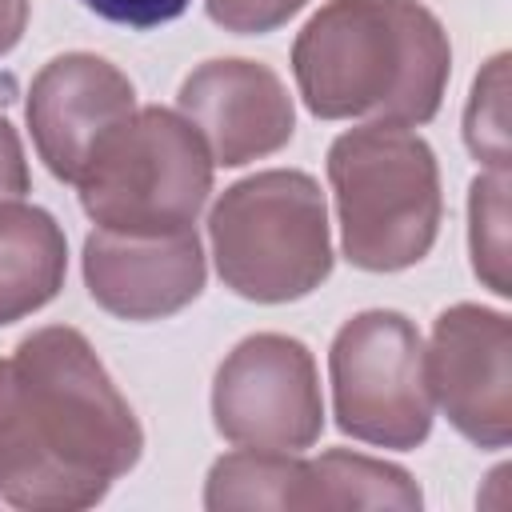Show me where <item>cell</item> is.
<instances>
[{
	"label": "cell",
	"mask_w": 512,
	"mask_h": 512,
	"mask_svg": "<svg viewBox=\"0 0 512 512\" xmlns=\"http://www.w3.org/2000/svg\"><path fill=\"white\" fill-rule=\"evenodd\" d=\"M140 448L136 412L76 328H36L0 360V496L8 504L92 508Z\"/></svg>",
	"instance_id": "6da1fadb"
},
{
	"label": "cell",
	"mask_w": 512,
	"mask_h": 512,
	"mask_svg": "<svg viewBox=\"0 0 512 512\" xmlns=\"http://www.w3.org/2000/svg\"><path fill=\"white\" fill-rule=\"evenodd\" d=\"M292 72L320 120L424 124L440 112L452 48L416 0H332L300 28Z\"/></svg>",
	"instance_id": "7a4b0ae2"
},
{
	"label": "cell",
	"mask_w": 512,
	"mask_h": 512,
	"mask_svg": "<svg viewBox=\"0 0 512 512\" xmlns=\"http://www.w3.org/2000/svg\"><path fill=\"white\" fill-rule=\"evenodd\" d=\"M340 248L364 272H400L428 256L440 232V168L424 136L404 124H360L332 140Z\"/></svg>",
	"instance_id": "3957f363"
},
{
	"label": "cell",
	"mask_w": 512,
	"mask_h": 512,
	"mask_svg": "<svg viewBox=\"0 0 512 512\" xmlns=\"http://www.w3.org/2000/svg\"><path fill=\"white\" fill-rule=\"evenodd\" d=\"M208 240L220 280L256 304L300 300L332 272L328 204L296 168L256 172L212 204Z\"/></svg>",
	"instance_id": "277c9868"
},
{
	"label": "cell",
	"mask_w": 512,
	"mask_h": 512,
	"mask_svg": "<svg viewBox=\"0 0 512 512\" xmlns=\"http://www.w3.org/2000/svg\"><path fill=\"white\" fill-rule=\"evenodd\" d=\"M76 184L84 212L108 232H180L212 192V156L180 112L136 108L100 140Z\"/></svg>",
	"instance_id": "5b68a950"
},
{
	"label": "cell",
	"mask_w": 512,
	"mask_h": 512,
	"mask_svg": "<svg viewBox=\"0 0 512 512\" xmlns=\"http://www.w3.org/2000/svg\"><path fill=\"white\" fill-rule=\"evenodd\" d=\"M328 372L340 432L396 452L428 440L432 392L424 340L408 316L388 308L352 316L332 340Z\"/></svg>",
	"instance_id": "8992f818"
},
{
	"label": "cell",
	"mask_w": 512,
	"mask_h": 512,
	"mask_svg": "<svg viewBox=\"0 0 512 512\" xmlns=\"http://www.w3.org/2000/svg\"><path fill=\"white\" fill-rule=\"evenodd\" d=\"M216 432L244 448L300 452L320 440L324 400L312 352L284 332L240 340L212 384Z\"/></svg>",
	"instance_id": "52a82bcc"
},
{
	"label": "cell",
	"mask_w": 512,
	"mask_h": 512,
	"mask_svg": "<svg viewBox=\"0 0 512 512\" xmlns=\"http://www.w3.org/2000/svg\"><path fill=\"white\" fill-rule=\"evenodd\" d=\"M424 376L464 440L480 448L512 440V324L504 312L480 304L444 308L432 324Z\"/></svg>",
	"instance_id": "ba28073f"
},
{
	"label": "cell",
	"mask_w": 512,
	"mask_h": 512,
	"mask_svg": "<svg viewBox=\"0 0 512 512\" xmlns=\"http://www.w3.org/2000/svg\"><path fill=\"white\" fill-rule=\"evenodd\" d=\"M136 112L132 80L104 56L64 52L28 88V128L56 180L76 184L100 140Z\"/></svg>",
	"instance_id": "9c48e42d"
},
{
	"label": "cell",
	"mask_w": 512,
	"mask_h": 512,
	"mask_svg": "<svg viewBox=\"0 0 512 512\" xmlns=\"http://www.w3.org/2000/svg\"><path fill=\"white\" fill-rule=\"evenodd\" d=\"M176 100L212 164L224 168L272 156L296 132V108L284 80L256 60H204L188 72Z\"/></svg>",
	"instance_id": "30bf717a"
},
{
	"label": "cell",
	"mask_w": 512,
	"mask_h": 512,
	"mask_svg": "<svg viewBox=\"0 0 512 512\" xmlns=\"http://www.w3.org/2000/svg\"><path fill=\"white\" fill-rule=\"evenodd\" d=\"M84 284L92 300L120 320H164L204 288L196 228L156 236L96 228L84 240Z\"/></svg>",
	"instance_id": "8fae6325"
},
{
	"label": "cell",
	"mask_w": 512,
	"mask_h": 512,
	"mask_svg": "<svg viewBox=\"0 0 512 512\" xmlns=\"http://www.w3.org/2000/svg\"><path fill=\"white\" fill-rule=\"evenodd\" d=\"M68 244L60 224L24 200H0V324L24 320L64 288Z\"/></svg>",
	"instance_id": "7c38bea8"
},
{
	"label": "cell",
	"mask_w": 512,
	"mask_h": 512,
	"mask_svg": "<svg viewBox=\"0 0 512 512\" xmlns=\"http://www.w3.org/2000/svg\"><path fill=\"white\" fill-rule=\"evenodd\" d=\"M204 508H320L316 468L296 452L280 448H244L212 464L204 484Z\"/></svg>",
	"instance_id": "4fadbf2b"
},
{
	"label": "cell",
	"mask_w": 512,
	"mask_h": 512,
	"mask_svg": "<svg viewBox=\"0 0 512 512\" xmlns=\"http://www.w3.org/2000/svg\"><path fill=\"white\" fill-rule=\"evenodd\" d=\"M312 468H316L320 508H400V512H412L424 504L416 480L404 468L360 456V452L332 448L320 460H312Z\"/></svg>",
	"instance_id": "5bb4252c"
},
{
	"label": "cell",
	"mask_w": 512,
	"mask_h": 512,
	"mask_svg": "<svg viewBox=\"0 0 512 512\" xmlns=\"http://www.w3.org/2000/svg\"><path fill=\"white\" fill-rule=\"evenodd\" d=\"M468 248L476 276L508 296V172H488L472 180L468 192Z\"/></svg>",
	"instance_id": "9a60e30c"
},
{
	"label": "cell",
	"mask_w": 512,
	"mask_h": 512,
	"mask_svg": "<svg viewBox=\"0 0 512 512\" xmlns=\"http://www.w3.org/2000/svg\"><path fill=\"white\" fill-rule=\"evenodd\" d=\"M464 140L492 172H508V56L500 52L476 76L464 108Z\"/></svg>",
	"instance_id": "2e32d148"
},
{
	"label": "cell",
	"mask_w": 512,
	"mask_h": 512,
	"mask_svg": "<svg viewBox=\"0 0 512 512\" xmlns=\"http://www.w3.org/2000/svg\"><path fill=\"white\" fill-rule=\"evenodd\" d=\"M308 0H208V16L240 36H260L296 16Z\"/></svg>",
	"instance_id": "e0dca14e"
},
{
	"label": "cell",
	"mask_w": 512,
	"mask_h": 512,
	"mask_svg": "<svg viewBox=\"0 0 512 512\" xmlns=\"http://www.w3.org/2000/svg\"><path fill=\"white\" fill-rule=\"evenodd\" d=\"M84 8H92L96 16L112 20V24H128V28H156L176 20L188 0H80Z\"/></svg>",
	"instance_id": "ac0fdd59"
},
{
	"label": "cell",
	"mask_w": 512,
	"mask_h": 512,
	"mask_svg": "<svg viewBox=\"0 0 512 512\" xmlns=\"http://www.w3.org/2000/svg\"><path fill=\"white\" fill-rule=\"evenodd\" d=\"M28 192V160L16 128L0 116V200H20Z\"/></svg>",
	"instance_id": "d6986e66"
},
{
	"label": "cell",
	"mask_w": 512,
	"mask_h": 512,
	"mask_svg": "<svg viewBox=\"0 0 512 512\" xmlns=\"http://www.w3.org/2000/svg\"><path fill=\"white\" fill-rule=\"evenodd\" d=\"M28 28V0H0V56L20 44Z\"/></svg>",
	"instance_id": "ffe728a7"
}]
</instances>
